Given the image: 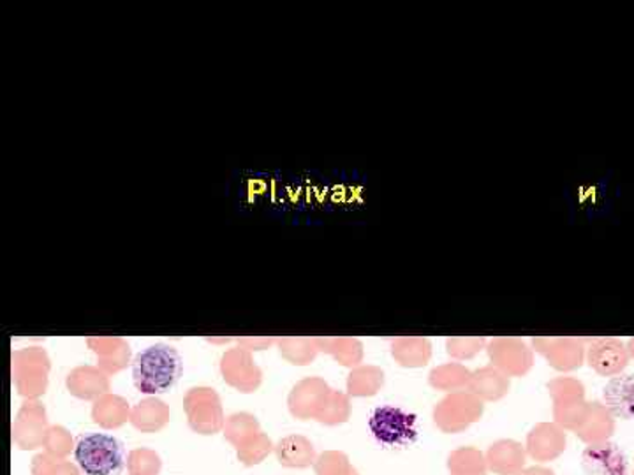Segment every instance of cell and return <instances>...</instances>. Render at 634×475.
Returning <instances> with one entry per match:
<instances>
[{"label": "cell", "instance_id": "obj_5", "mask_svg": "<svg viewBox=\"0 0 634 475\" xmlns=\"http://www.w3.org/2000/svg\"><path fill=\"white\" fill-rule=\"evenodd\" d=\"M630 363V348L617 338H597L588 347V365L603 377H613L624 372Z\"/></svg>", "mask_w": 634, "mask_h": 475}, {"label": "cell", "instance_id": "obj_7", "mask_svg": "<svg viewBox=\"0 0 634 475\" xmlns=\"http://www.w3.org/2000/svg\"><path fill=\"white\" fill-rule=\"evenodd\" d=\"M613 428H615L613 426V416L606 411L605 405L594 404L588 408V414L584 423H582L580 435H582L584 441L597 444V442L608 441Z\"/></svg>", "mask_w": 634, "mask_h": 475}, {"label": "cell", "instance_id": "obj_2", "mask_svg": "<svg viewBox=\"0 0 634 475\" xmlns=\"http://www.w3.org/2000/svg\"><path fill=\"white\" fill-rule=\"evenodd\" d=\"M74 459L85 475H119L124 468V447L115 437L90 433L78 441Z\"/></svg>", "mask_w": 634, "mask_h": 475}, {"label": "cell", "instance_id": "obj_4", "mask_svg": "<svg viewBox=\"0 0 634 475\" xmlns=\"http://www.w3.org/2000/svg\"><path fill=\"white\" fill-rule=\"evenodd\" d=\"M582 465L587 475H630L626 454L610 441L591 444L582 454Z\"/></svg>", "mask_w": 634, "mask_h": 475}, {"label": "cell", "instance_id": "obj_3", "mask_svg": "<svg viewBox=\"0 0 634 475\" xmlns=\"http://www.w3.org/2000/svg\"><path fill=\"white\" fill-rule=\"evenodd\" d=\"M372 435L386 447H405L417 437L416 416L399 407H380L372 412Z\"/></svg>", "mask_w": 634, "mask_h": 475}, {"label": "cell", "instance_id": "obj_1", "mask_svg": "<svg viewBox=\"0 0 634 475\" xmlns=\"http://www.w3.org/2000/svg\"><path fill=\"white\" fill-rule=\"evenodd\" d=\"M182 375V360L170 345H152L132 363V378L145 395H158L175 386Z\"/></svg>", "mask_w": 634, "mask_h": 475}, {"label": "cell", "instance_id": "obj_8", "mask_svg": "<svg viewBox=\"0 0 634 475\" xmlns=\"http://www.w3.org/2000/svg\"><path fill=\"white\" fill-rule=\"evenodd\" d=\"M520 475H554V472L546 471V468H529L527 472Z\"/></svg>", "mask_w": 634, "mask_h": 475}, {"label": "cell", "instance_id": "obj_6", "mask_svg": "<svg viewBox=\"0 0 634 475\" xmlns=\"http://www.w3.org/2000/svg\"><path fill=\"white\" fill-rule=\"evenodd\" d=\"M603 400L613 417L634 420V374L612 378L606 384Z\"/></svg>", "mask_w": 634, "mask_h": 475}]
</instances>
